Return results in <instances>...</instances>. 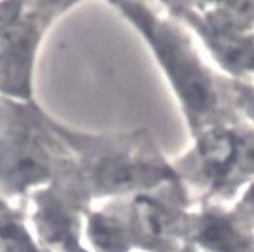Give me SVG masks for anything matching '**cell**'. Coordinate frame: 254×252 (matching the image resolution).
Returning <instances> with one entry per match:
<instances>
[{"mask_svg":"<svg viewBox=\"0 0 254 252\" xmlns=\"http://www.w3.org/2000/svg\"><path fill=\"white\" fill-rule=\"evenodd\" d=\"M54 122L35 102L0 98V187L5 192L33 195L69 171L70 154Z\"/></svg>","mask_w":254,"mask_h":252,"instance_id":"3","label":"cell"},{"mask_svg":"<svg viewBox=\"0 0 254 252\" xmlns=\"http://www.w3.org/2000/svg\"><path fill=\"white\" fill-rule=\"evenodd\" d=\"M243 105L246 113L252 118L254 122V93H247L243 96Z\"/></svg>","mask_w":254,"mask_h":252,"instance_id":"13","label":"cell"},{"mask_svg":"<svg viewBox=\"0 0 254 252\" xmlns=\"http://www.w3.org/2000/svg\"><path fill=\"white\" fill-rule=\"evenodd\" d=\"M23 8H24L23 1L0 3V34L20 15Z\"/></svg>","mask_w":254,"mask_h":252,"instance_id":"11","label":"cell"},{"mask_svg":"<svg viewBox=\"0 0 254 252\" xmlns=\"http://www.w3.org/2000/svg\"><path fill=\"white\" fill-rule=\"evenodd\" d=\"M185 242L206 252H249L252 241L237 220L216 207L191 204Z\"/></svg>","mask_w":254,"mask_h":252,"instance_id":"7","label":"cell"},{"mask_svg":"<svg viewBox=\"0 0 254 252\" xmlns=\"http://www.w3.org/2000/svg\"><path fill=\"white\" fill-rule=\"evenodd\" d=\"M110 5L149 47L178 101L191 138L220 126L215 122L220 102L219 88L187 27L149 3L110 1Z\"/></svg>","mask_w":254,"mask_h":252,"instance_id":"2","label":"cell"},{"mask_svg":"<svg viewBox=\"0 0 254 252\" xmlns=\"http://www.w3.org/2000/svg\"><path fill=\"white\" fill-rule=\"evenodd\" d=\"M83 239L95 252H130L135 249L116 200L83 215Z\"/></svg>","mask_w":254,"mask_h":252,"instance_id":"8","label":"cell"},{"mask_svg":"<svg viewBox=\"0 0 254 252\" xmlns=\"http://www.w3.org/2000/svg\"><path fill=\"white\" fill-rule=\"evenodd\" d=\"M164 10L199 38L218 64L233 75L254 70V39L243 32L216 28L204 22L190 1H162Z\"/></svg>","mask_w":254,"mask_h":252,"instance_id":"6","label":"cell"},{"mask_svg":"<svg viewBox=\"0 0 254 252\" xmlns=\"http://www.w3.org/2000/svg\"><path fill=\"white\" fill-rule=\"evenodd\" d=\"M70 154V168L60 186L89 206L95 200H119L179 182L171 162L146 129L95 134L56 119Z\"/></svg>","mask_w":254,"mask_h":252,"instance_id":"1","label":"cell"},{"mask_svg":"<svg viewBox=\"0 0 254 252\" xmlns=\"http://www.w3.org/2000/svg\"><path fill=\"white\" fill-rule=\"evenodd\" d=\"M242 206H243L244 211L247 213H249V215L254 217V185H252L249 190L246 192V195H244Z\"/></svg>","mask_w":254,"mask_h":252,"instance_id":"12","label":"cell"},{"mask_svg":"<svg viewBox=\"0 0 254 252\" xmlns=\"http://www.w3.org/2000/svg\"><path fill=\"white\" fill-rule=\"evenodd\" d=\"M237 131L216 126L192 137V143L171 162L192 204L196 199L223 192L234 176Z\"/></svg>","mask_w":254,"mask_h":252,"instance_id":"5","label":"cell"},{"mask_svg":"<svg viewBox=\"0 0 254 252\" xmlns=\"http://www.w3.org/2000/svg\"><path fill=\"white\" fill-rule=\"evenodd\" d=\"M79 1H28L22 13L0 34V94L19 102H34L37 59L54 23Z\"/></svg>","mask_w":254,"mask_h":252,"instance_id":"4","label":"cell"},{"mask_svg":"<svg viewBox=\"0 0 254 252\" xmlns=\"http://www.w3.org/2000/svg\"><path fill=\"white\" fill-rule=\"evenodd\" d=\"M234 173L254 174V133L237 132Z\"/></svg>","mask_w":254,"mask_h":252,"instance_id":"10","label":"cell"},{"mask_svg":"<svg viewBox=\"0 0 254 252\" xmlns=\"http://www.w3.org/2000/svg\"><path fill=\"white\" fill-rule=\"evenodd\" d=\"M35 240L16 213H11L0 222L1 252H43Z\"/></svg>","mask_w":254,"mask_h":252,"instance_id":"9","label":"cell"}]
</instances>
